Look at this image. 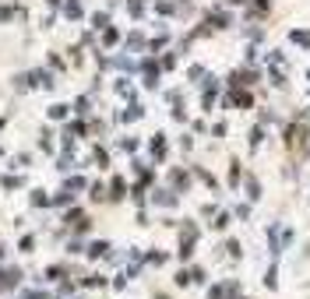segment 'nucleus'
I'll use <instances>...</instances> for the list:
<instances>
[{"instance_id": "5", "label": "nucleus", "mask_w": 310, "mask_h": 299, "mask_svg": "<svg viewBox=\"0 0 310 299\" xmlns=\"http://www.w3.org/2000/svg\"><path fill=\"white\" fill-rule=\"evenodd\" d=\"M247 190H250V194H247L250 201H257V197H261V183H257V180H247Z\"/></svg>"}, {"instance_id": "4", "label": "nucleus", "mask_w": 310, "mask_h": 299, "mask_svg": "<svg viewBox=\"0 0 310 299\" xmlns=\"http://www.w3.org/2000/svg\"><path fill=\"white\" fill-rule=\"evenodd\" d=\"M261 141H264V127H254V131H250V148H257Z\"/></svg>"}, {"instance_id": "2", "label": "nucleus", "mask_w": 310, "mask_h": 299, "mask_svg": "<svg viewBox=\"0 0 310 299\" xmlns=\"http://www.w3.org/2000/svg\"><path fill=\"white\" fill-rule=\"evenodd\" d=\"M289 39H293L296 46H310V32H300V28H296V32H289Z\"/></svg>"}, {"instance_id": "12", "label": "nucleus", "mask_w": 310, "mask_h": 299, "mask_svg": "<svg viewBox=\"0 0 310 299\" xmlns=\"http://www.w3.org/2000/svg\"><path fill=\"white\" fill-rule=\"evenodd\" d=\"M307 81H310V74H307Z\"/></svg>"}, {"instance_id": "3", "label": "nucleus", "mask_w": 310, "mask_h": 299, "mask_svg": "<svg viewBox=\"0 0 310 299\" xmlns=\"http://www.w3.org/2000/svg\"><path fill=\"white\" fill-rule=\"evenodd\" d=\"M264 285H268V289H279V268H268V275H264Z\"/></svg>"}, {"instance_id": "6", "label": "nucleus", "mask_w": 310, "mask_h": 299, "mask_svg": "<svg viewBox=\"0 0 310 299\" xmlns=\"http://www.w3.org/2000/svg\"><path fill=\"white\" fill-rule=\"evenodd\" d=\"M229 99H232V102H236V106H250V102H254V99H250L247 92H232Z\"/></svg>"}, {"instance_id": "1", "label": "nucleus", "mask_w": 310, "mask_h": 299, "mask_svg": "<svg viewBox=\"0 0 310 299\" xmlns=\"http://www.w3.org/2000/svg\"><path fill=\"white\" fill-rule=\"evenodd\" d=\"M208 21H212L215 28H226V25H232V18H229V14H222V11H215V14H212Z\"/></svg>"}, {"instance_id": "9", "label": "nucleus", "mask_w": 310, "mask_h": 299, "mask_svg": "<svg viewBox=\"0 0 310 299\" xmlns=\"http://www.w3.org/2000/svg\"><path fill=\"white\" fill-rule=\"evenodd\" d=\"M268 11V0H254V14H264Z\"/></svg>"}, {"instance_id": "8", "label": "nucleus", "mask_w": 310, "mask_h": 299, "mask_svg": "<svg viewBox=\"0 0 310 299\" xmlns=\"http://www.w3.org/2000/svg\"><path fill=\"white\" fill-rule=\"evenodd\" d=\"M222 250H229V257H240V243H236V239H229Z\"/></svg>"}, {"instance_id": "7", "label": "nucleus", "mask_w": 310, "mask_h": 299, "mask_svg": "<svg viewBox=\"0 0 310 299\" xmlns=\"http://www.w3.org/2000/svg\"><path fill=\"white\" fill-rule=\"evenodd\" d=\"M240 183V162H229V187Z\"/></svg>"}, {"instance_id": "11", "label": "nucleus", "mask_w": 310, "mask_h": 299, "mask_svg": "<svg viewBox=\"0 0 310 299\" xmlns=\"http://www.w3.org/2000/svg\"><path fill=\"white\" fill-rule=\"evenodd\" d=\"M159 299H166V296H159Z\"/></svg>"}, {"instance_id": "10", "label": "nucleus", "mask_w": 310, "mask_h": 299, "mask_svg": "<svg viewBox=\"0 0 310 299\" xmlns=\"http://www.w3.org/2000/svg\"><path fill=\"white\" fill-rule=\"evenodd\" d=\"M226 4H243V0H226Z\"/></svg>"}]
</instances>
